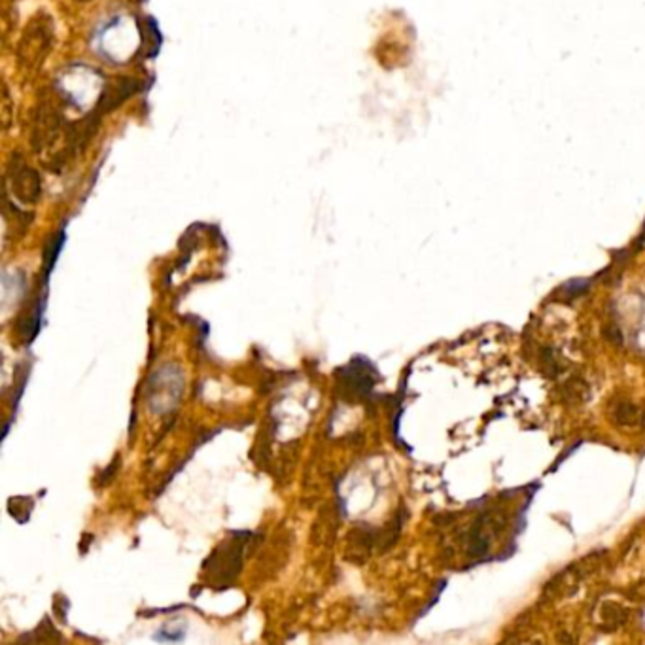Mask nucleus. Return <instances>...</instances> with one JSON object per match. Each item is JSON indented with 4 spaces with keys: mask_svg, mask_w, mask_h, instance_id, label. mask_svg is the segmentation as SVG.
<instances>
[{
    "mask_svg": "<svg viewBox=\"0 0 645 645\" xmlns=\"http://www.w3.org/2000/svg\"><path fill=\"white\" fill-rule=\"evenodd\" d=\"M615 418L623 424H634L638 420V411L630 403H621L615 411Z\"/></svg>",
    "mask_w": 645,
    "mask_h": 645,
    "instance_id": "obj_2",
    "label": "nucleus"
},
{
    "mask_svg": "<svg viewBox=\"0 0 645 645\" xmlns=\"http://www.w3.org/2000/svg\"><path fill=\"white\" fill-rule=\"evenodd\" d=\"M10 176H12L14 194L19 197L21 201H36V197L40 194V178L31 166L25 165L23 161H17L15 166L10 169Z\"/></svg>",
    "mask_w": 645,
    "mask_h": 645,
    "instance_id": "obj_1",
    "label": "nucleus"
}]
</instances>
